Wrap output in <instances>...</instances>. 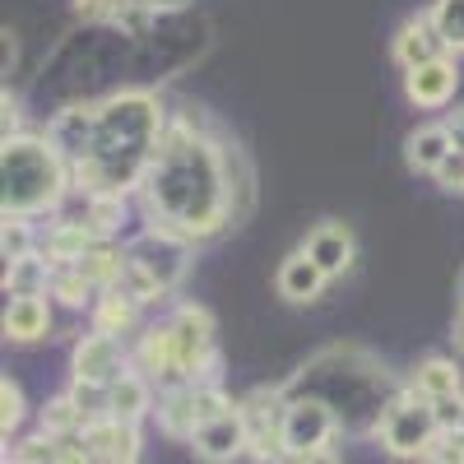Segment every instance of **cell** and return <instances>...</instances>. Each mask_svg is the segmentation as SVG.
<instances>
[{
	"instance_id": "6da1fadb",
	"label": "cell",
	"mask_w": 464,
	"mask_h": 464,
	"mask_svg": "<svg viewBox=\"0 0 464 464\" xmlns=\"http://www.w3.org/2000/svg\"><path fill=\"white\" fill-rule=\"evenodd\" d=\"M149 205L172 227L209 232L223 218V190H218V163L200 140H190L186 126H172L153 144V172H149Z\"/></svg>"
},
{
	"instance_id": "7a4b0ae2",
	"label": "cell",
	"mask_w": 464,
	"mask_h": 464,
	"mask_svg": "<svg viewBox=\"0 0 464 464\" xmlns=\"http://www.w3.org/2000/svg\"><path fill=\"white\" fill-rule=\"evenodd\" d=\"M56 190H61V168L52 149L37 140H5V214L52 205Z\"/></svg>"
},
{
	"instance_id": "3957f363",
	"label": "cell",
	"mask_w": 464,
	"mask_h": 464,
	"mask_svg": "<svg viewBox=\"0 0 464 464\" xmlns=\"http://www.w3.org/2000/svg\"><path fill=\"white\" fill-rule=\"evenodd\" d=\"M441 437V422H437V404L418 391V385H409V391H400L391 400V409H385L381 428H376V441L385 446V455L395 459H422Z\"/></svg>"
},
{
	"instance_id": "277c9868",
	"label": "cell",
	"mask_w": 464,
	"mask_h": 464,
	"mask_svg": "<svg viewBox=\"0 0 464 464\" xmlns=\"http://www.w3.org/2000/svg\"><path fill=\"white\" fill-rule=\"evenodd\" d=\"M284 409L288 400L279 391H256L237 404L242 422H246V441H251V459L260 464H279L284 459Z\"/></svg>"
},
{
	"instance_id": "5b68a950",
	"label": "cell",
	"mask_w": 464,
	"mask_h": 464,
	"mask_svg": "<svg viewBox=\"0 0 464 464\" xmlns=\"http://www.w3.org/2000/svg\"><path fill=\"white\" fill-rule=\"evenodd\" d=\"M334 437H339V418L321 400H288V409H284V455L330 450Z\"/></svg>"
},
{
	"instance_id": "8992f818",
	"label": "cell",
	"mask_w": 464,
	"mask_h": 464,
	"mask_svg": "<svg viewBox=\"0 0 464 464\" xmlns=\"http://www.w3.org/2000/svg\"><path fill=\"white\" fill-rule=\"evenodd\" d=\"M172 334V353H177V367L186 372V381L196 385V376H209V358H214V325H209V312L200 306H181L177 321L168 325Z\"/></svg>"
},
{
	"instance_id": "52a82bcc",
	"label": "cell",
	"mask_w": 464,
	"mask_h": 464,
	"mask_svg": "<svg viewBox=\"0 0 464 464\" xmlns=\"http://www.w3.org/2000/svg\"><path fill=\"white\" fill-rule=\"evenodd\" d=\"M80 450L93 464H135L140 432H135V422H121V418H93L80 432Z\"/></svg>"
},
{
	"instance_id": "ba28073f",
	"label": "cell",
	"mask_w": 464,
	"mask_h": 464,
	"mask_svg": "<svg viewBox=\"0 0 464 464\" xmlns=\"http://www.w3.org/2000/svg\"><path fill=\"white\" fill-rule=\"evenodd\" d=\"M190 450H196L205 464H232L237 455H246L251 441H246V422H242V413L232 409V413L205 422V428L190 437Z\"/></svg>"
},
{
	"instance_id": "9c48e42d",
	"label": "cell",
	"mask_w": 464,
	"mask_h": 464,
	"mask_svg": "<svg viewBox=\"0 0 464 464\" xmlns=\"http://www.w3.org/2000/svg\"><path fill=\"white\" fill-rule=\"evenodd\" d=\"M121 376H126L121 372V343H116L111 334H89L80 348H74V381L111 391Z\"/></svg>"
},
{
	"instance_id": "30bf717a",
	"label": "cell",
	"mask_w": 464,
	"mask_h": 464,
	"mask_svg": "<svg viewBox=\"0 0 464 464\" xmlns=\"http://www.w3.org/2000/svg\"><path fill=\"white\" fill-rule=\"evenodd\" d=\"M302 256L312 260L325 279H334V275H343V269L353 265V232H348L343 223H321V227H312Z\"/></svg>"
},
{
	"instance_id": "8fae6325",
	"label": "cell",
	"mask_w": 464,
	"mask_h": 464,
	"mask_svg": "<svg viewBox=\"0 0 464 464\" xmlns=\"http://www.w3.org/2000/svg\"><path fill=\"white\" fill-rule=\"evenodd\" d=\"M441 33H437V24L432 19H409L404 28H400V37H395V56H400V65L404 70H418V65H432V61H441Z\"/></svg>"
},
{
	"instance_id": "7c38bea8",
	"label": "cell",
	"mask_w": 464,
	"mask_h": 464,
	"mask_svg": "<svg viewBox=\"0 0 464 464\" xmlns=\"http://www.w3.org/2000/svg\"><path fill=\"white\" fill-rule=\"evenodd\" d=\"M455 65L441 56V61H432V65H418V70H409V80H404V89H409V98L418 102V107H441L450 93H455Z\"/></svg>"
},
{
	"instance_id": "4fadbf2b",
	"label": "cell",
	"mask_w": 464,
	"mask_h": 464,
	"mask_svg": "<svg viewBox=\"0 0 464 464\" xmlns=\"http://www.w3.org/2000/svg\"><path fill=\"white\" fill-rule=\"evenodd\" d=\"M321 288H325V275L306 260L302 251H293L284 265H279V293L288 297V302H312V297H321Z\"/></svg>"
},
{
	"instance_id": "5bb4252c",
	"label": "cell",
	"mask_w": 464,
	"mask_h": 464,
	"mask_svg": "<svg viewBox=\"0 0 464 464\" xmlns=\"http://www.w3.org/2000/svg\"><path fill=\"white\" fill-rule=\"evenodd\" d=\"M450 153H455V149H450L446 126H422V130H413L409 144H404V159H409V168H418V172H437Z\"/></svg>"
},
{
	"instance_id": "9a60e30c",
	"label": "cell",
	"mask_w": 464,
	"mask_h": 464,
	"mask_svg": "<svg viewBox=\"0 0 464 464\" xmlns=\"http://www.w3.org/2000/svg\"><path fill=\"white\" fill-rule=\"evenodd\" d=\"M159 428L168 437H196L200 432V413H196V385H186V391H172L163 404H159Z\"/></svg>"
},
{
	"instance_id": "2e32d148",
	"label": "cell",
	"mask_w": 464,
	"mask_h": 464,
	"mask_svg": "<svg viewBox=\"0 0 464 464\" xmlns=\"http://www.w3.org/2000/svg\"><path fill=\"white\" fill-rule=\"evenodd\" d=\"M153 409V400H149V381H140V376H121L107 391V418H121V422H140L144 413Z\"/></svg>"
},
{
	"instance_id": "e0dca14e",
	"label": "cell",
	"mask_w": 464,
	"mask_h": 464,
	"mask_svg": "<svg viewBox=\"0 0 464 464\" xmlns=\"http://www.w3.org/2000/svg\"><path fill=\"white\" fill-rule=\"evenodd\" d=\"M5 334L28 343V339H43L47 334V302L43 297H14L10 302V312H5Z\"/></svg>"
},
{
	"instance_id": "ac0fdd59",
	"label": "cell",
	"mask_w": 464,
	"mask_h": 464,
	"mask_svg": "<svg viewBox=\"0 0 464 464\" xmlns=\"http://www.w3.org/2000/svg\"><path fill=\"white\" fill-rule=\"evenodd\" d=\"M98 126V116H93V107H70V111H61L56 121H52V144L56 149H70V153H89L93 144H89V130Z\"/></svg>"
},
{
	"instance_id": "d6986e66",
	"label": "cell",
	"mask_w": 464,
	"mask_h": 464,
	"mask_svg": "<svg viewBox=\"0 0 464 464\" xmlns=\"http://www.w3.org/2000/svg\"><path fill=\"white\" fill-rule=\"evenodd\" d=\"M89 413L74 404L70 395H61V400H52L47 409H43V437H52V441H65V437H80L84 428H89Z\"/></svg>"
},
{
	"instance_id": "ffe728a7",
	"label": "cell",
	"mask_w": 464,
	"mask_h": 464,
	"mask_svg": "<svg viewBox=\"0 0 464 464\" xmlns=\"http://www.w3.org/2000/svg\"><path fill=\"white\" fill-rule=\"evenodd\" d=\"M413 385H418L428 400H455V395H459V372H455V362H446V358H428V362H418Z\"/></svg>"
},
{
	"instance_id": "44dd1931",
	"label": "cell",
	"mask_w": 464,
	"mask_h": 464,
	"mask_svg": "<svg viewBox=\"0 0 464 464\" xmlns=\"http://www.w3.org/2000/svg\"><path fill=\"white\" fill-rule=\"evenodd\" d=\"M135 321V297L130 293H107L102 306H98V334H121L126 325Z\"/></svg>"
},
{
	"instance_id": "7402d4cb",
	"label": "cell",
	"mask_w": 464,
	"mask_h": 464,
	"mask_svg": "<svg viewBox=\"0 0 464 464\" xmlns=\"http://www.w3.org/2000/svg\"><path fill=\"white\" fill-rule=\"evenodd\" d=\"M432 24H437V33H441L446 47H459V52H464V0H437Z\"/></svg>"
},
{
	"instance_id": "603a6c76",
	"label": "cell",
	"mask_w": 464,
	"mask_h": 464,
	"mask_svg": "<svg viewBox=\"0 0 464 464\" xmlns=\"http://www.w3.org/2000/svg\"><path fill=\"white\" fill-rule=\"evenodd\" d=\"M43 284H47V269H43V260H37V256L14 260L10 275H5V288H14V297H33Z\"/></svg>"
},
{
	"instance_id": "cb8c5ba5",
	"label": "cell",
	"mask_w": 464,
	"mask_h": 464,
	"mask_svg": "<svg viewBox=\"0 0 464 464\" xmlns=\"http://www.w3.org/2000/svg\"><path fill=\"white\" fill-rule=\"evenodd\" d=\"M52 256H56V260H70V256L84 260V256H89V232H84V227H61L56 237H52Z\"/></svg>"
},
{
	"instance_id": "d4e9b609",
	"label": "cell",
	"mask_w": 464,
	"mask_h": 464,
	"mask_svg": "<svg viewBox=\"0 0 464 464\" xmlns=\"http://www.w3.org/2000/svg\"><path fill=\"white\" fill-rule=\"evenodd\" d=\"M0 404H5V409H0V428H5V437L19 428V418H24V395H19V385L5 376V381H0Z\"/></svg>"
},
{
	"instance_id": "484cf974",
	"label": "cell",
	"mask_w": 464,
	"mask_h": 464,
	"mask_svg": "<svg viewBox=\"0 0 464 464\" xmlns=\"http://www.w3.org/2000/svg\"><path fill=\"white\" fill-rule=\"evenodd\" d=\"M422 464H464V432H441L437 446L422 455Z\"/></svg>"
},
{
	"instance_id": "4316f807",
	"label": "cell",
	"mask_w": 464,
	"mask_h": 464,
	"mask_svg": "<svg viewBox=\"0 0 464 464\" xmlns=\"http://www.w3.org/2000/svg\"><path fill=\"white\" fill-rule=\"evenodd\" d=\"M0 246H5V260L10 265L28 256V227H24V218H10L5 214V237H0Z\"/></svg>"
},
{
	"instance_id": "83f0119b",
	"label": "cell",
	"mask_w": 464,
	"mask_h": 464,
	"mask_svg": "<svg viewBox=\"0 0 464 464\" xmlns=\"http://www.w3.org/2000/svg\"><path fill=\"white\" fill-rule=\"evenodd\" d=\"M441 190H464V153H450V159L432 172Z\"/></svg>"
},
{
	"instance_id": "f1b7e54d",
	"label": "cell",
	"mask_w": 464,
	"mask_h": 464,
	"mask_svg": "<svg viewBox=\"0 0 464 464\" xmlns=\"http://www.w3.org/2000/svg\"><path fill=\"white\" fill-rule=\"evenodd\" d=\"M279 464H343L334 450H306V455H284Z\"/></svg>"
},
{
	"instance_id": "f546056e",
	"label": "cell",
	"mask_w": 464,
	"mask_h": 464,
	"mask_svg": "<svg viewBox=\"0 0 464 464\" xmlns=\"http://www.w3.org/2000/svg\"><path fill=\"white\" fill-rule=\"evenodd\" d=\"M446 135H450V149L464 153V111H455L450 121H446Z\"/></svg>"
},
{
	"instance_id": "4dcf8cb0",
	"label": "cell",
	"mask_w": 464,
	"mask_h": 464,
	"mask_svg": "<svg viewBox=\"0 0 464 464\" xmlns=\"http://www.w3.org/2000/svg\"><path fill=\"white\" fill-rule=\"evenodd\" d=\"M455 343H459V353H464V312H459V321H455Z\"/></svg>"
},
{
	"instance_id": "1f68e13d",
	"label": "cell",
	"mask_w": 464,
	"mask_h": 464,
	"mask_svg": "<svg viewBox=\"0 0 464 464\" xmlns=\"http://www.w3.org/2000/svg\"><path fill=\"white\" fill-rule=\"evenodd\" d=\"M459 302H464V275H459Z\"/></svg>"
},
{
	"instance_id": "d6a6232c",
	"label": "cell",
	"mask_w": 464,
	"mask_h": 464,
	"mask_svg": "<svg viewBox=\"0 0 464 464\" xmlns=\"http://www.w3.org/2000/svg\"><path fill=\"white\" fill-rule=\"evenodd\" d=\"M459 432H464V418H459Z\"/></svg>"
}]
</instances>
